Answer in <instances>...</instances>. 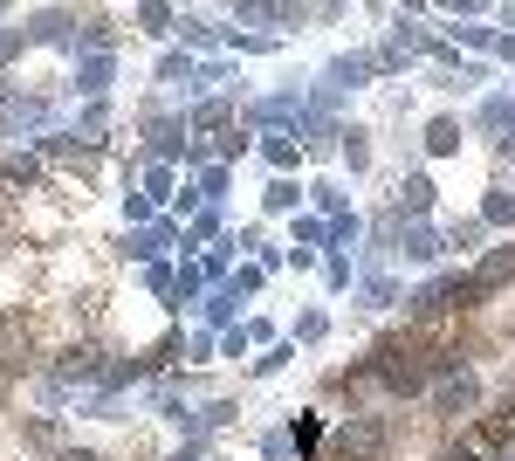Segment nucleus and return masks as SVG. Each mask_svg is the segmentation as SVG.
Returning <instances> with one entry per match:
<instances>
[{"label":"nucleus","mask_w":515,"mask_h":461,"mask_svg":"<svg viewBox=\"0 0 515 461\" xmlns=\"http://www.w3.org/2000/svg\"><path fill=\"white\" fill-rule=\"evenodd\" d=\"M63 461H90V455H63Z\"/></svg>","instance_id":"obj_1"}]
</instances>
